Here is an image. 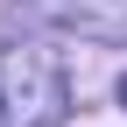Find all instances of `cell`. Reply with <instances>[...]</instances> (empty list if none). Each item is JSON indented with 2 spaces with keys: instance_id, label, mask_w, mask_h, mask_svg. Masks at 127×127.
<instances>
[{
  "instance_id": "3",
  "label": "cell",
  "mask_w": 127,
  "mask_h": 127,
  "mask_svg": "<svg viewBox=\"0 0 127 127\" xmlns=\"http://www.w3.org/2000/svg\"><path fill=\"white\" fill-rule=\"evenodd\" d=\"M120 106H127V78H120Z\"/></svg>"
},
{
  "instance_id": "2",
  "label": "cell",
  "mask_w": 127,
  "mask_h": 127,
  "mask_svg": "<svg viewBox=\"0 0 127 127\" xmlns=\"http://www.w3.org/2000/svg\"><path fill=\"white\" fill-rule=\"evenodd\" d=\"M21 21L28 28H57V35H78V42L127 50V0H28Z\"/></svg>"
},
{
  "instance_id": "1",
  "label": "cell",
  "mask_w": 127,
  "mask_h": 127,
  "mask_svg": "<svg viewBox=\"0 0 127 127\" xmlns=\"http://www.w3.org/2000/svg\"><path fill=\"white\" fill-rule=\"evenodd\" d=\"M71 113V71L42 42L0 50V127H64Z\"/></svg>"
}]
</instances>
